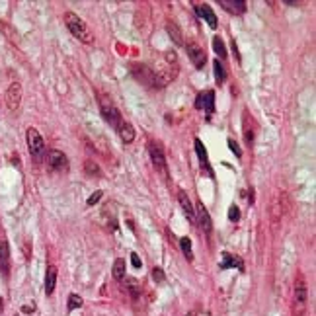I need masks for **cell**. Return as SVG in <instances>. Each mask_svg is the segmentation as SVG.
<instances>
[{
  "instance_id": "6da1fadb",
  "label": "cell",
  "mask_w": 316,
  "mask_h": 316,
  "mask_svg": "<svg viewBox=\"0 0 316 316\" xmlns=\"http://www.w3.org/2000/svg\"><path fill=\"white\" fill-rule=\"evenodd\" d=\"M65 23H67L68 31H70L78 41H82V43H92V41H94V37H92V33L88 31L86 23H84L82 18L76 16L74 12H67V14H65Z\"/></svg>"
},
{
  "instance_id": "7a4b0ae2",
  "label": "cell",
  "mask_w": 316,
  "mask_h": 316,
  "mask_svg": "<svg viewBox=\"0 0 316 316\" xmlns=\"http://www.w3.org/2000/svg\"><path fill=\"white\" fill-rule=\"evenodd\" d=\"M100 110H102V115H104V119L108 121V125H112L115 131L121 127V123H123V115H121V112L113 106V102L110 100V98H100Z\"/></svg>"
},
{
  "instance_id": "3957f363",
  "label": "cell",
  "mask_w": 316,
  "mask_h": 316,
  "mask_svg": "<svg viewBox=\"0 0 316 316\" xmlns=\"http://www.w3.org/2000/svg\"><path fill=\"white\" fill-rule=\"evenodd\" d=\"M25 141H27L29 155L35 158V160H41L43 153H45V141H43V137L39 135V131L33 129V127H29L27 133H25Z\"/></svg>"
},
{
  "instance_id": "277c9868",
  "label": "cell",
  "mask_w": 316,
  "mask_h": 316,
  "mask_svg": "<svg viewBox=\"0 0 316 316\" xmlns=\"http://www.w3.org/2000/svg\"><path fill=\"white\" fill-rule=\"evenodd\" d=\"M131 72H133V76L137 78V80H141L145 86H149V88H158V80H157V74L149 68V67H145V65H133L131 67Z\"/></svg>"
},
{
  "instance_id": "5b68a950",
  "label": "cell",
  "mask_w": 316,
  "mask_h": 316,
  "mask_svg": "<svg viewBox=\"0 0 316 316\" xmlns=\"http://www.w3.org/2000/svg\"><path fill=\"white\" fill-rule=\"evenodd\" d=\"M149 155H151V160L155 164V168L160 170L162 174H166V157H164V149L158 141H151L149 143Z\"/></svg>"
},
{
  "instance_id": "8992f818",
  "label": "cell",
  "mask_w": 316,
  "mask_h": 316,
  "mask_svg": "<svg viewBox=\"0 0 316 316\" xmlns=\"http://www.w3.org/2000/svg\"><path fill=\"white\" fill-rule=\"evenodd\" d=\"M295 307H297V316H301L307 309V285L301 275L295 283Z\"/></svg>"
},
{
  "instance_id": "52a82bcc",
  "label": "cell",
  "mask_w": 316,
  "mask_h": 316,
  "mask_svg": "<svg viewBox=\"0 0 316 316\" xmlns=\"http://www.w3.org/2000/svg\"><path fill=\"white\" fill-rule=\"evenodd\" d=\"M20 102H22V86L18 82H12L6 90V106L10 112H16L20 108Z\"/></svg>"
},
{
  "instance_id": "ba28073f",
  "label": "cell",
  "mask_w": 316,
  "mask_h": 316,
  "mask_svg": "<svg viewBox=\"0 0 316 316\" xmlns=\"http://www.w3.org/2000/svg\"><path fill=\"white\" fill-rule=\"evenodd\" d=\"M47 162H49V168L57 170V172H65L68 168V158L61 151H49L47 153Z\"/></svg>"
},
{
  "instance_id": "9c48e42d",
  "label": "cell",
  "mask_w": 316,
  "mask_h": 316,
  "mask_svg": "<svg viewBox=\"0 0 316 316\" xmlns=\"http://www.w3.org/2000/svg\"><path fill=\"white\" fill-rule=\"evenodd\" d=\"M195 108L197 110L203 108L207 112V115H213V110H215V92L213 90H205L203 94H199L197 100H195Z\"/></svg>"
},
{
  "instance_id": "30bf717a",
  "label": "cell",
  "mask_w": 316,
  "mask_h": 316,
  "mask_svg": "<svg viewBox=\"0 0 316 316\" xmlns=\"http://www.w3.org/2000/svg\"><path fill=\"white\" fill-rule=\"evenodd\" d=\"M195 215H197V225L205 230V232H211L213 230V221H211V217H209V213H207V209H205V205L199 201L197 203V207H195Z\"/></svg>"
},
{
  "instance_id": "8fae6325",
  "label": "cell",
  "mask_w": 316,
  "mask_h": 316,
  "mask_svg": "<svg viewBox=\"0 0 316 316\" xmlns=\"http://www.w3.org/2000/svg\"><path fill=\"white\" fill-rule=\"evenodd\" d=\"M195 12H197V16L205 18V22H207L213 29H217L219 22H217V16H215V12H213V8H211L209 4H197V6H195Z\"/></svg>"
},
{
  "instance_id": "7c38bea8",
  "label": "cell",
  "mask_w": 316,
  "mask_h": 316,
  "mask_svg": "<svg viewBox=\"0 0 316 316\" xmlns=\"http://www.w3.org/2000/svg\"><path fill=\"white\" fill-rule=\"evenodd\" d=\"M187 55H189V59H191V63L197 67V68H201L203 65H205V61H207V57H205V53H203V49L199 47V45H195V43H191V45H187Z\"/></svg>"
},
{
  "instance_id": "4fadbf2b",
  "label": "cell",
  "mask_w": 316,
  "mask_h": 316,
  "mask_svg": "<svg viewBox=\"0 0 316 316\" xmlns=\"http://www.w3.org/2000/svg\"><path fill=\"white\" fill-rule=\"evenodd\" d=\"M178 199H180V205H181V209H183L187 221H189L191 225H195V209H193V205H191L187 193H185V191H180V193H178Z\"/></svg>"
},
{
  "instance_id": "5bb4252c",
  "label": "cell",
  "mask_w": 316,
  "mask_h": 316,
  "mask_svg": "<svg viewBox=\"0 0 316 316\" xmlns=\"http://www.w3.org/2000/svg\"><path fill=\"white\" fill-rule=\"evenodd\" d=\"M219 6H223L226 12H232V14H244L246 12L244 0H219Z\"/></svg>"
},
{
  "instance_id": "9a60e30c",
  "label": "cell",
  "mask_w": 316,
  "mask_h": 316,
  "mask_svg": "<svg viewBox=\"0 0 316 316\" xmlns=\"http://www.w3.org/2000/svg\"><path fill=\"white\" fill-rule=\"evenodd\" d=\"M195 153H197V157H199V160H201L203 170L209 174V178H213V172H211V168H209V157H207V151H205V147H203V143H201L199 139H195Z\"/></svg>"
},
{
  "instance_id": "2e32d148",
  "label": "cell",
  "mask_w": 316,
  "mask_h": 316,
  "mask_svg": "<svg viewBox=\"0 0 316 316\" xmlns=\"http://www.w3.org/2000/svg\"><path fill=\"white\" fill-rule=\"evenodd\" d=\"M55 285H57V268L55 266H49L47 268V273H45V293L51 295L55 291Z\"/></svg>"
},
{
  "instance_id": "e0dca14e",
  "label": "cell",
  "mask_w": 316,
  "mask_h": 316,
  "mask_svg": "<svg viewBox=\"0 0 316 316\" xmlns=\"http://www.w3.org/2000/svg\"><path fill=\"white\" fill-rule=\"evenodd\" d=\"M166 31H168V35L172 37V41H174L176 45H183V33H181V29L178 27L176 22H168V23H166Z\"/></svg>"
},
{
  "instance_id": "ac0fdd59",
  "label": "cell",
  "mask_w": 316,
  "mask_h": 316,
  "mask_svg": "<svg viewBox=\"0 0 316 316\" xmlns=\"http://www.w3.org/2000/svg\"><path fill=\"white\" fill-rule=\"evenodd\" d=\"M117 133H119L121 141H123V143H127V145L135 141V129H133V125H131V123H127V121H123V123H121V127L117 129Z\"/></svg>"
},
{
  "instance_id": "d6986e66",
  "label": "cell",
  "mask_w": 316,
  "mask_h": 316,
  "mask_svg": "<svg viewBox=\"0 0 316 316\" xmlns=\"http://www.w3.org/2000/svg\"><path fill=\"white\" fill-rule=\"evenodd\" d=\"M8 260H10V248H8V242H6L4 238H0V264H2L4 273H8Z\"/></svg>"
},
{
  "instance_id": "ffe728a7",
  "label": "cell",
  "mask_w": 316,
  "mask_h": 316,
  "mask_svg": "<svg viewBox=\"0 0 316 316\" xmlns=\"http://www.w3.org/2000/svg\"><path fill=\"white\" fill-rule=\"evenodd\" d=\"M234 266L242 270V262H240V260H238L236 256H232V254H226V252H225V254H223V262H221V268H223V270H226V268H234Z\"/></svg>"
},
{
  "instance_id": "44dd1931",
  "label": "cell",
  "mask_w": 316,
  "mask_h": 316,
  "mask_svg": "<svg viewBox=\"0 0 316 316\" xmlns=\"http://www.w3.org/2000/svg\"><path fill=\"white\" fill-rule=\"evenodd\" d=\"M113 277L117 281H123L125 279V262H123V258H117L115 260V264H113Z\"/></svg>"
},
{
  "instance_id": "7402d4cb",
  "label": "cell",
  "mask_w": 316,
  "mask_h": 316,
  "mask_svg": "<svg viewBox=\"0 0 316 316\" xmlns=\"http://www.w3.org/2000/svg\"><path fill=\"white\" fill-rule=\"evenodd\" d=\"M180 248H181V252H183V256L191 262L193 260V250H191V240L187 238V236H183V238H180Z\"/></svg>"
},
{
  "instance_id": "603a6c76",
  "label": "cell",
  "mask_w": 316,
  "mask_h": 316,
  "mask_svg": "<svg viewBox=\"0 0 316 316\" xmlns=\"http://www.w3.org/2000/svg\"><path fill=\"white\" fill-rule=\"evenodd\" d=\"M84 172H86L88 176H94V178H100V176H102V170H100L98 164L92 162V160H86V162H84Z\"/></svg>"
},
{
  "instance_id": "cb8c5ba5",
  "label": "cell",
  "mask_w": 316,
  "mask_h": 316,
  "mask_svg": "<svg viewBox=\"0 0 316 316\" xmlns=\"http://www.w3.org/2000/svg\"><path fill=\"white\" fill-rule=\"evenodd\" d=\"M213 70H215V78H217V82H219V84H221V82H225L226 72H225V67L221 65V61H217V59H215V63H213Z\"/></svg>"
},
{
  "instance_id": "d4e9b609",
  "label": "cell",
  "mask_w": 316,
  "mask_h": 316,
  "mask_svg": "<svg viewBox=\"0 0 316 316\" xmlns=\"http://www.w3.org/2000/svg\"><path fill=\"white\" fill-rule=\"evenodd\" d=\"M213 51H215L221 59H225V57H226V47H225V43H223L219 37H215V39H213Z\"/></svg>"
},
{
  "instance_id": "484cf974",
  "label": "cell",
  "mask_w": 316,
  "mask_h": 316,
  "mask_svg": "<svg viewBox=\"0 0 316 316\" xmlns=\"http://www.w3.org/2000/svg\"><path fill=\"white\" fill-rule=\"evenodd\" d=\"M80 307H82V297L72 293V295L68 297V305H67V309H68V311H74V309H80Z\"/></svg>"
},
{
  "instance_id": "4316f807",
  "label": "cell",
  "mask_w": 316,
  "mask_h": 316,
  "mask_svg": "<svg viewBox=\"0 0 316 316\" xmlns=\"http://www.w3.org/2000/svg\"><path fill=\"white\" fill-rule=\"evenodd\" d=\"M127 289H129V293H131V297L133 299H139V285H137V281L135 279H127Z\"/></svg>"
},
{
  "instance_id": "83f0119b",
  "label": "cell",
  "mask_w": 316,
  "mask_h": 316,
  "mask_svg": "<svg viewBox=\"0 0 316 316\" xmlns=\"http://www.w3.org/2000/svg\"><path fill=\"white\" fill-rule=\"evenodd\" d=\"M102 195H104V191H102V189H98V191H94V195H90V197H88V201H86V203L92 207V205H96V203L102 199Z\"/></svg>"
},
{
  "instance_id": "f1b7e54d",
  "label": "cell",
  "mask_w": 316,
  "mask_h": 316,
  "mask_svg": "<svg viewBox=\"0 0 316 316\" xmlns=\"http://www.w3.org/2000/svg\"><path fill=\"white\" fill-rule=\"evenodd\" d=\"M228 219H230V221H234V223H236V221H240V211H238V207H236V205H232V207L228 209Z\"/></svg>"
},
{
  "instance_id": "f546056e",
  "label": "cell",
  "mask_w": 316,
  "mask_h": 316,
  "mask_svg": "<svg viewBox=\"0 0 316 316\" xmlns=\"http://www.w3.org/2000/svg\"><path fill=\"white\" fill-rule=\"evenodd\" d=\"M228 147H230V151L236 155V158L242 157V151H240V147H238V143H236L234 139H228Z\"/></svg>"
},
{
  "instance_id": "4dcf8cb0",
  "label": "cell",
  "mask_w": 316,
  "mask_h": 316,
  "mask_svg": "<svg viewBox=\"0 0 316 316\" xmlns=\"http://www.w3.org/2000/svg\"><path fill=\"white\" fill-rule=\"evenodd\" d=\"M153 279L158 281V283H160V281H164V271H162L160 268H155V270H153Z\"/></svg>"
},
{
  "instance_id": "1f68e13d",
  "label": "cell",
  "mask_w": 316,
  "mask_h": 316,
  "mask_svg": "<svg viewBox=\"0 0 316 316\" xmlns=\"http://www.w3.org/2000/svg\"><path fill=\"white\" fill-rule=\"evenodd\" d=\"M131 262H133V268H141V266H143L139 254H131Z\"/></svg>"
},
{
  "instance_id": "d6a6232c",
  "label": "cell",
  "mask_w": 316,
  "mask_h": 316,
  "mask_svg": "<svg viewBox=\"0 0 316 316\" xmlns=\"http://www.w3.org/2000/svg\"><path fill=\"white\" fill-rule=\"evenodd\" d=\"M22 311H23V313H31V311H33V305H25Z\"/></svg>"
},
{
  "instance_id": "836d02e7",
  "label": "cell",
  "mask_w": 316,
  "mask_h": 316,
  "mask_svg": "<svg viewBox=\"0 0 316 316\" xmlns=\"http://www.w3.org/2000/svg\"><path fill=\"white\" fill-rule=\"evenodd\" d=\"M185 316H195V315H193V313H189V315H185Z\"/></svg>"
}]
</instances>
